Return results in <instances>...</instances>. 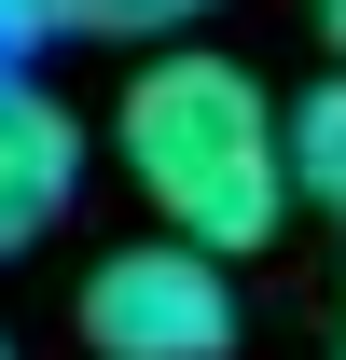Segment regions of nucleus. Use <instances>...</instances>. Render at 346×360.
<instances>
[{
  "label": "nucleus",
  "instance_id": "5",
  "mask_svg": "<svg viewBox=\"0 0 346 360\" xmlns=\"http://www.w3.org/2000/svg\"><path fill=\"white\" fill-rule=\"evenodd\" d=\"M70 28V42H153L167 56L180 28H208V0H42V42Z\"/></svg>",
  "mask_w": 346,
  "mask_h": 360
},
{
  "label": "nucleus",
  "instance_id": "9",
  "mask_svg": "<svg viewBox=\"0 0 346 360\" xmlns=\"http://www.w3.org/2000/svg\"><path fill=\"white\" fill-rule=\"evenodd\" d=\"M28 14H42V0H28Z\"/></svg>",
  "mask_w": 346,
  "mask_h": 360
},
{
  "label": "nucleus",
  "instance_id": "1",
  "mask_svg": "<svg viewBox=\"0 0 346 360\" xmlns=\"http://www.w3.org/2000/svg\"><path fill=\"white\" fill-rule=\"evenodd\" d=\"M111 153L153 194V222L194 236V250H222V264L291 222V111L236 56H208V42H167L111 97Z\"/></svg>",
  "mask_w": 346,
  "mask_h": 360
},
{
  "label": "nucleus",
  "instance_id": "10",
  "mask_svg": "<svg viewBox=\"0 0 346 360\" xmlns=\"http://www.w3.org/2000/svg\"><path fill=\"white\" fill-rule=\"evenodd\" d=\"M0 360H14V347H0Z\"/></svg>",
  "mask_w": 346,
  "mask_h": 360
},
{
  "label": "nucleus",
  "instance_id": "7",
  "mask_svg": "<svg viewBox=\"0 0 346 360\" xmlns=\"http://www.w3.org/2000/svg\"><path fill=\"white\" fill-rule=\"evenodd\" d=\"M333 360H346V333H333Z\"/></svg>",
  "mask_w": 346,
  "mask_h": 360
},
{
  "label": "nucleus",
  "instance_id": "4",
  "mask_svg": "<svg viewBox=\"0 0 346 360\" xmlns=\"http://www.w3.org/2000/svg\"><path fill=\"white\" fill-rule=\"evenodd\" d=\"M291 194L346 236V70H333L319 97H291Z\"/></svg>",
  "mask_w": 346,
  "mask_h": 360
},
{
  "label": "nucleus",
  "instance_id": "2",
  "mask_svg": "<svg viewBox=\"0 0 346 360\" xmlns=\"http://www.w3.org/2000/svg\"><path fill=\"white\" fill-rule=\"evenodd\" d=\"M84 347L97 360H236V277L194 236H139L84 277Z\"/></svg>",
  "mask_w": 346,
  "mask_h": 360
},
{
  "label": "nucleus",
  "instance_id": "8",
  "mask_svg": "<svg viewBox=\"0 0 346 360\" xmlns=\"http://www.w3.org/2000/svg\"><path fill=\"white\" fill-rule=\"evenodd\" d=\"M0 70H14V56H0Z\"/></svg>",
  "mask_w": 346,
  "mask_h": 360
},
{
  "label": "nucleus",
  "instance_id": "3",
  "mask_svg": "<svg viewBox=\"0 0 346 360\" xmlns=\"http://www.w3.org/2000/svg\"><path fill=\"white\" fill-rule=\"evenodd\" d=\"M70 194H84V125H70V97H42L28 70H0V264L42 250V236L70 222Z\"/></svg>",
  "mask_w": 346,
  "mask_h": 360
},
{
  "label": "nucleus",
  "instance_id": "6",
  "mask_svg": "<svg viewBox=\"0 0 346 360\" xmlns=\"http://www.w3.org/2000/svg\"><path fill=\"white\" fill-rule=\"evenodd\" d=\"M319 28H333V56H346V0H319Z\"/></svg>",
  "mask_w": 346,
  "mask_h": 360
}]
</instances>
